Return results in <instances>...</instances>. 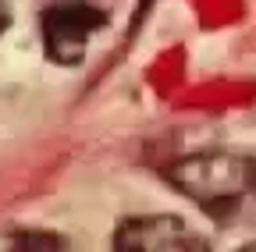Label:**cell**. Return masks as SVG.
Returning <instances> with one entry per match:
<instances>
[{
  "label": "cell",
  "mask_w": 256,
  "mask_h": 252,
  "mask_svg": "<svg viewBox=\"0 0 256 252\" xmlns=\"http://www.w3.org/2000/svg\"><path fill=\"white\" fill-rule=\"evenodd\" d=\"M168 181L196 206H203L210 217L224 220L242 203L246 192H252V160H242L232 153L182 156L168 167Z\"/></svg>",
  "instance_id": "cell-1"
},
{
  "label": "cell",
  "mask_w": 256,
  "mask_h": 252,
  "mask_svg": "<svg viewBox=\"0 0 256 252\" xmlns=\"http://www.w3.org/2000/svg\"><path fill=\"white\" fill-rule=\"evenodd\" d=\"M252 192H256V164H252Z\"/></svg>",
  "instance_id": "cell-6"
},
{
  "label": "cell",
  "mask_w": 256,
  "mask_h": 252,
  "mask_svg": "<svg viewBox=\"0 0 256 252\" xmlns=\"http://www.w3.org/2000/svg\"><path fill=\"white\" fill-rule=\"evenodd\" d=\"M118 252H200L206 249V238L196 235L182 217L171 213H146L128 217L114 231Z\"/></svg>",
  "instance_id": "cell-3"
},
{
  "label": "cell",
  "mask_w": 256,
  "mask_h": 252,
  "mask_svg": "<svg viewBox=\"0 0 256 252\" xmlns=\"http://www.w3.org/2000/svg\"><path fill=\"white\" fill-rule=\"evenodd\" d=\"M107 25V14L92 4L82 0H60V4L46 7L40 18V32H43V50L54 64L60 68H75L82 64L89 39Z\"/></svg>",
  "instance_id": "cell-2"
},
{
  "label": "cell",
  "mask_w": 256,
  "mask_h": 252,
  "mask_svg": "<svg viewBox=\"0 0 256 252\" xmlns=\"http://www.w3.org/2000/svg\"><path fill=\"white\" fill-rule=\"evenodd\" d=\"M11 249H25V252H32V249H64V238L60 235H46V231H18L14 238H11Z\"/></svg>",
  "instance_id": "cell-4"
},
{
  "label": "cell",
  "mask_w": 256,
  "mask_h": 252,
  "mask_svg": "<svg viewBox=\"0 0 256 252\" xmlns=\"http://www.w3.org/2000/svg\"><path fill=\"white\" fill-rule=\"evenodd\" d=\"M8 25H11V7H8V0H0V36L8 32Z\"/></svg>",
  "instance_id": "cell-5"
}]
</instances>
